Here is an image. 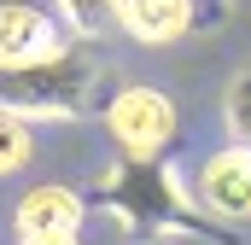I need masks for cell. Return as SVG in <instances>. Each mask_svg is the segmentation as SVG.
Here are the masks:
<instances>
[{
  "instance_id": "1",
  "label": "cell",
  "mask_w": 251,
  "mask_h": 245,
  "mask_svg": "<svg viewBox=\"0 0 251 245\" xmlns=\"http://www.w3.org/2000/svg\"><path fill=\"white\" fill-rule=\"evenodd\" d=\"M88 210L111 216L123 234H146V240H193V245H240L228 222H216L193 187L164 164V158H117L94 193L82 198Z\"/></svg>"
},
{
  "instance_id": "2",
  "label": "cell",
  "mask_w": 251,
  "mask_h": 245,
  "mask_svg": "<svg viewBox=\"0 0 251 245\" xmlns=\"http://www.w3.org/2000/svg\"><path fill=\"white\" fill-rule=\"evenodd\" d=\"M111 94V70L88 47H47L41 59L0 64V111L24 122H76L100 111Z\"/></svg>"
},
{
  "instance_id": "3",
  "label": "cell",
  "mask_w": 251,
  "mask_h": 245,
  "mask_svg": "<svg viewBox=\"0 0 251 245\" xmlns=\"http://www.w3.org/2000/svg\"><path fill=\"white\" fill-rule=\"evenodd\" d=\"M100 117H105V134L117 140L123 158H164L176 140V99L164 88H140V82L111 88Z\"/></svg>"
},
{
  "instance_id": "4",
  "label": "cell",
  "mask_w": 251,
  "mask_h": 245,
  "mask_svg": "<svg viewBox=\"0 0 251 245\" xmlns=\"http://www.w3.org/2000/svg\"><path fill=\"white\" fill-rule=\"evenodd\" d=\"M193 198L216 216V222H228V228H246L251 222V152L246 146H222V152H210L204 164H199V175H193Z\"/></svg>"
},
{
  "instance_id": "5",
  "label": "cell",
  "mask_w": 251,
  "mask_h": 245,
  "mask_svg": "<svg viewBox=\"0 0 251 245\" xmlns=\"http://www.w3.org/2000/svg\"><path fill=\"white\" fill-rule=\"evenodd\" d=\"M82 216H88V204H82L76 187L41 181V187H29V193L18 198L12 234H18V240H29V234H82Z\"/></svg>"
},
{
  "instance_id": "6",
  "label": "cell",
  "mask_w": 251,
  "mask_h": 245,
  "mask_svg": "<svg viewBox=\"0 0 251 245\" xmlns=\"http://www.w3.org/2000/svg\"><path fill=\"white\" fill-rule=\"evenodd\" d=\"M199 24V0H117V29L140 47H170Z\"/></svg>"
},
{
  "instance_id": "7",
  "label": "cell",
  "mask_w": 251,
  "mask_h": 245,
  "mask_svg": "<svg viewBox=\"0 0 251 245\" xmlns=\"http://www.w3.org/2000/svg\"><path fill=\"white\" fill-rule=\"evenodd\" d=\"M47 47H59L53 18L41 6H29V0H0V64L41 59Z\"/></svg>"
},
{
  "instance_id": "8",
  "label": "cell",
  "mask_w": 251,
  "mask_h": 245,
  "mask_svg": "<svg viewBox=\"0 0 251 245\" xmlns=\"http://www.w3.org/2000/svg\"><path fill=\"white\" fill-rule=\"evenodd\" d=\"M222 122H228V140L251 152V64L234 70V82H228V94H222Z\"/></svg>"
},
{
  "instance_id": "9",
  "label": "cell",
  "mask_w": 251,
  "mask_h": 245,
  "mask_svg": "<svg viewBox=\"0 0 251 245\" xmlns=\"http://www.w3.org/2000/svg\"><path fill=\"white\" fill-rule=\"evenodd\" d=\"M64 12V24L82 35V41H94V35H105V29H117V0H53Z\"/></svg>"
},
{
  "instance_id": "10",
  "label": "cell",
  "mask_w": 251,
  "mask_h": 245,
  "mask_svg": "<svg viewBox=\"0 0 251 245\" xmlns=\"http://www.w3.org/2000/svg\"><path fill=\"white\" fill-rule=\"evenodd\" d=\"M29 158H35V122L0 111V175H18Z\"/></svg>"
},
{
  "instance_id": "11",
  "label": "cell",
  "mask_w": 251,
  "mask_h": 245,
  "mask_svg": "<svg viewBox=\"0 0 251 245\" xmlns=\"http://www.w3.org/2000/svg\"><path fill=\"white\" fill-rule=\"evenodd\" d=\"M18 245H82V234H29V240Z\"/></svg>"
}]
</instances>
